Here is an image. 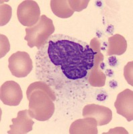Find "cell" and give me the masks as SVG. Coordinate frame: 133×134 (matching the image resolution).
Masks as SVG:
<instances>
[{"label": "cell", "instance_id": "obj_1", "mask_svg": "<svg viewBox=\"0 0 133 134\" xmlns=\"http://www.w3.org/2000/svg\"><path fill=\"white\" fill-rule=\"evenodd\" d=\"M95 52L87 43L62 34L48 39L36 54V75L57 90L81 84L95 64Z\"/></svg>", "mask_w": 133, "mask_h": 134}, {"label": "cell", "instance_id": "obj_2", "mask_svg": "<svg viewBox=\"0 0 133 134\" xmlns=\"http://www.w3.org/2000/svg\"><path fill=\"white\" fill-rule=\"evenodd\" d=\"M26 95L29 100L28 113L32 118L40 121L51 119L55 109L53 101L56 100L51 87L40 81L33 82L28 87Z\"/></svg>", "mask_w": 133, "mask_h": 134}, {"label": "cell", "instance_id": "obj_3", "mask_svg": "<svg viewBox=\"0 0 133 134\" xmlns=\"http://www.w3.org/2000/svg\"><path fill=\"white\" fill-rule=\"evenodd\" d=\"M52 20L46 15H42L38 23L32 27H27L24 40L27 41L30 48L36 47L39 49L42 46L55 32Z\"/></svg>", "mask_w": 133, "mask_h": 134}, {"label": "cell", "instance_id": "obj_4", "mask_svg": "<svg viewBox=\"0 0 133 134\" xmlns=\"http://www.w3.org/2000/svg\"><path fill=\"white\" fill-rule=\"evenodd\" d=\"M8 68L13 76L18 78L27 76L33 69V63L29 54L18 51L11 55L8 59Z\"/></svg>", "mask_w": 133, "mask_h": 134}, {"label": "cell", "instance_id": "obj_5", "mask_svg": "<svg viewBox=\"0 0 133 134\" xmlns=\"http://www.w3.org/2000/svg\"><path fill=\"white\" fill-rule=\"evenodd\" d=\"M17 17L22 25L32 27L40 20V7L35 1H23L17 8Z\"/></svg>", "mask_w": 133, "mask_h": 134}, {"label": "cell", "instance_id": "obj_6", "mask_svg": "<svg viewBox=\"0 0 133 134\" xmlns=\"http://www.w3.org/2000/svg\"><path fill=\"white\" fill-rule=\"evenodd\" d=\"M0 98L4 105L18 106L23 98V93L20 85L14 81L5 82L1 86Z\"/></svg>", "mask_w": 133, "mask_h": 134}, {"label": "cell", "instance_id": "obj_7", "mask_svg": "<svg viewBox=\"0 0 133 134\" xmlns=\"http://www.w3.org/2000/svg\"><path fill=\"white\" fill-rule=\"evenodd\" d=\"M117 113L126 119L128 121L133 120V91L125 89L118 94L114 103Z\"/></svg>", "mask_w": 133, "mask_h": 134}, {"label": "cell", "instance_id": "obj_8", "mask_svg": "<svg viewBox=\"0 0 133 134\" xmlns=\"http://www.w3.org/2000/svg\"><path fill=\"white\" fill-rule=\"evenodd\" d=\"M84 117H93L97 121L98 125H107L112 119V112L110 108L97 104H89L86 105L82 111Z\"/></svg>", "mask_w": 133, "mask_h": 134}, {"label": "cell", "instance_id": "obj_9", "mask_svg": "<svg viewBox=\"0 0 133 134\" xmlns=\"http://www.w3.org/2000/svg\"><path fill=\"white\" fill-rule=\"evenodd\" d=\"M12 125H9L8 134H25L32 130L34 122L28 113V110H23L18 113L16 118L12 119Z\"/></svg>", "mask_w": 133, "mask_h": 134}, {"label": "cell", "instance_id": "obj_10", "mask_svg": "<svg viewBox=\"0 0 133 134\" xmlns=\"http://www.w3.org/2000/svg\"><path fill=\"white\" fill-rule=\"evenodd\" d=\"M98 123L93 117H85L83 119H77L72 123L69 129L71 134H97Z\"/></svg>", "mask_w": 133, "mask_h": 134}, {"label": "cell", "instance_id": "obj_11", "mask_svg": "<svg viewBox=\"0 0 133 134\" xmlns=\"http://www.w3.org/2000/svg\"><path fill=\"white\" fill-rule=\"evenodd\" d=\"M127 42L125 38L119 34H116L108 38V56H120L126 51Z\"/></svg>", "mask_w": 133, "mask_h": 134}, {"label": "cell", "instance_id": "obj_12", "mask_svg": "<svg viewBox=\"0 0 133 134\" xmlns=\"http://www.w3.org/2000/svg\"><path fill=\"white\" fill-rule=\"evenodd\" d=\"M51 8L54 14L61 18H68L74 14L69 7V1L66 0H52Z\"/></svg>", "mask_w": 133, "mask_h": 134}, {"label": "cell", "instance_id": "obj_13", "mask_svg": "<svg viewBox=\"0 0 133 134\" xmlns=\"http://www.w3.org/2000/svg\"><path fill=\"white\" fill-rule=\"evenodd\" d=\"M12 17V8L8 4H1V22L0 26L8 24Z\"/></svg>", "mask_w": 133, "mask_h": 134}, {"label": "cell", "instance_id": "obj_14", "mask_svg": "<svg viewBox=\"0 0 133 134\" xmlns=\"http://www.w3.org/2000/svg\"><path fill=\"white\" fill-rule=\"evenodd\" d=\"M89 1H69V4L73 12H80L87 8Z\"/></svg>", "mask_w": 133, "mask_h": 134}, {"label": "cell", "instance_id": "obj_15", "mask_svg": "<svg viewBox=\"0 0 133 134\" xmlns=\"http://www.w3.org/2000/svg\"><path fill=\"white\" fill-rule=\"evenodd\" d=\"M132 64L133 62H129L125 66L124 69V76L125 79L130 85L133 86L132 82Z\"/></svg>", "mask_w": 133, "mask_h": 134}, {"label": "cell", "instance_id": "obj_16", "mask_svg": "<svg viewBox=\"0 0 133 134\" xmlns=\"http://www.w3.org/2000/svg\"><path fill=\"white\" fill-rule=\"evenodd\" d=\"M1 36V54L0 58H2L6 54L7 52H9V43L8 38L3 34H0Z\"/></svg>", "mask_w": 133, "mask_h": 134}]
</instances>
